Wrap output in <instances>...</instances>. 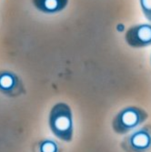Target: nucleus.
Returning a JSON list of instances; mask_svg holds the SVG:
<instances>
[{
    "mask_svg": "<svg viewBox=\"0 0 151 152\" xmlns=\"http://www.w3.org/2000/svg\"><path fill=\"white\" fill-rule=\"evenodd\" d=\"M34 152H63V148L53 139H42L34 146Z\"/></svg>",
    "mask_w": 151,
    "mask_h": 152,
    "instance_id": "nucleus-7",
    "label": "nucleus"
},
{
    "mask_svg": "<svg viewBox=\"0 0 151 152\" xmlns=\"http://www.w3.org/2000/svg\"><path fill=\"white\" fill-rule=\"evenodd\" d=\"M124 152H147L151 149V125L136 129L120 142Z\"/></svg>",
    "mask_w": 151,
    "mask_h": 152,
    "instance_id": "nucleus-3",
    "label": "nucleus"
},
{
    "mask_svg": "<svg viewBox=\"0 0 151 152\" xmlns=\"http://www.w3.org/2000/svg\"><path fill=\"white\" fill-rule=\"evenodd\" d=\"M148 118L146 110L138 106L121 108L112 119L113 131L118 135H127L144 124Z\"/></svg>",
    "mask_w": 151,
    "mask_h": 152,
    "instance_id": "nucleus-2",
    "label": "nucleus"
},
{
    "mask_svg": "<svg viewBox=\"0 0 151 152\" xmlns=\"http://www.w3.org/2000/svg\"><path fill=\"white\" fill-rule=\"evenodd\" d=\"M139 4L144 17L151 22V0H139Z\"/></svg>",
    "mask_w": 151,
    "mask_h": 152,
    "instance_id": "nucleus-8",
    "label": "nucleus"
},
{
    "mask_svg": "<svg viewBox=\"0 0 151 152\" xmlns=\"http://www.w3.org/2000/svg\"><path fill=\"white\" fill-rule=\"evenodd\" d=\"M48 126L57 139L71 142L74 137V120L71 107L66 102L55 104L48 115Z\"/></svg>",
    "mask_w": 151,
    "mask_h": 152,
    "instance_id": "nucleus-1",
    "label": "nucleus"
},
{
    "mask_svg": "<svg viewBox=\"0 0 151 152\" xmlns=\"http://www.w3.org/2000/svg\"><path fill=\"white\" fill-rule=\"evenodd\" d=\"M0 93L8 98H18L26 93L21 77L10 70H0Z\"/></svg>",
    "mask_w": 151,
    "mask_h": 152,
    "instance_id": "nucleus-4",
    "label": "nucleus"
},
{
    "mask_svg": "<svg viewBox=\"0 0 151 152\" xmlns=\"http://www.w3.org/2000/svg\"><path fill=\"white\" fill-rule=\"evenodd\" d=\"M31 2L39 12L47 15H54L66 9L69 0H31Z\"/></svg>",
    "mask_w": 151,
    "mask_h": 152,
    "instance_id": "nucleus-6",
    "label": "nucleus"
},
{
    "mask_svg": "<svg viewBox=\"0 0 151 152\" xmlns=\"http://www.w3.org/2000/svg\"><path fill=\"white\" fill-rule=\"evenodd\" d=\"M126 43L134 48L151 46V24H139L130 26L125 34Z\"/></svg>",
    "mask_w": 151,
    "mask_h": 152,
    "instance_id": "nucleus-5",
    "label": "nucleus"
},
{
    "mask_svg": "<svg viewBox=\"0 0 151 152\" xmlns=\"http://www.w3.org/2000/svg\"><path fill=\"white\" fill-rule=\"evenodd\" d=\"M150 65H151V56H150Z\"/></svg>",
    "mask_w": 151,
    "mask_h": 152,
    "instance_id": "nucleus-9",
    "label": "nucleus"
}]
</instances>
